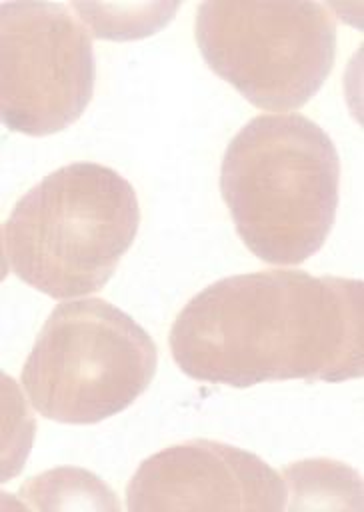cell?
<instances>
[{
    "instance_id": "1",
    "label": "cell",
    "mask_w": 364,
    "mask_h": 512,
    "mask_svg": "<svg viewBox=\"0 0 364 512\" xmlns=\"http://www.w3.org/2000/svg\"><path fill=\"white\" fill-rule=\"evenodd\" d=\"M362 302L364 284L354 278L236 274L188 300L168 344L186 376L210 384L342 382L364 374Z\"/></svg>"
},
{
    "instance_id": "2",
    "label": "cell",
    "mask_w": 364,
    "mask_h": 512,
    "mask_svg": "<svg viewBox=\"0 0 364 512\" xmlns=\"http://www.w3.org/2000/svg\"><path fill=\"white\" fill-rule=\"evenodd\" d=\"M340 158L302 114H260L224 150L220 192L246 248L294 266L326 242L338 208Z\"/></svg>"
},
{
    "instance_id": "3",
    "label": "cell",
    "mask_w": 364,
    "mask_h": 512,
    "mask_svg": "<svg viewBox=\"0 0 364 512\" xmlns=\"http://www.w3.org/2000/svg\"><path fill=\"white\" fill-rule=\"evenodd\" d=\"M140 224L134 186L96 162L44 176L2 226L8 268L56 300L100 290L132 246Z\"/></svg>"
},
{
    "instance_id": "4",
    "label": "cell",
    "mask_w": 364,
    "mask_h": 512,
    "mask_svg": "<svg viewBox=\"0 0 364 512\" xmlns=\"http://www.w3.org/2000/svg\"><path fill=\"white\" fill-rule=\"evenodd\" d=\"M156 364L154 340L130 314L102 298H82L50 312L20 382L40 416L94 424L134 404Z\"/></svg>"
},
{
    "instance_id": "5",
    "label": "cell",
    "mask_w": 364,
    "mask_h": 512,
    "mask_svg": "<svg viewBox=\"0 0 364 512\" xmlns=\"http://www.w3.org/2000/svg\"><path fill=\"white\" fill-rule=\"evenodd\" d=\"M198 50L208 68L262 110H298L328 78L336 20L320 2H218L198 6Z\"/></svg>"
},
{
    "instance_id": "6",
    "label": "cell",
    "mask_w": 364,
    "mask_h": 512,
    "mask_svg": "<svg viewBox=\"0 0 364 512\" xmlns=\"http://www.w3.org/2000/svg\"><path fill=\"white\" fill-rule=\"evenodd\" d=\"M0 116L8 130L46 136L76 122L94 94L92 38L62 2L0 6Z\"/></svg>"
},
{
    "instance_id": "7",
    "label": "cell",
    "mask_w": 364,
    "mask_h": 512,
    "mask_svg": "<svg viewBox=\"0 0 364 512\" xmlns=\"http://www.w3.org/2000/svg\"><path fill=\"white\" fill-rule=\"evenodd\" d=\"M286 482L254 452L194 438L148 456L126 486L130 512L286 510Z\"/></svg>"
},
{
    "instance_id": "8",
    "label": "cell",
    "mask_w": 364,
    "mask_h": 512,
    "mask_svg": "<svg viewBox=\"0 0 364 512\" xmlns=\"http://www.w3.org/2000/svg\"><path fill=\"white\" fill-rule=\"evenodd\" d=\"M20 496L32 508H102L120 510L112 490L92 472L82 468H54L30 478Z\"/></svg>"
}]
</instances>
